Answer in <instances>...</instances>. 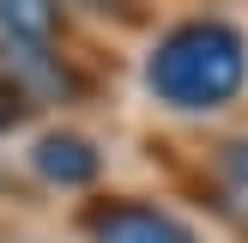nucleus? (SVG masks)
<instances>
[{"instance_id":"nucleus-1","label":"nucleus","mask_w":248,"mask_h":243,"mask_svg":"<svg viewBox=\"0 0 248 243\" xmlns=\"http://www.w3.org/2000/svg\"><path fill=\"white\" fill-rule=\"evenodd\" d=\"M242 79H248V43L242 31L218 18H194L170 31L145 61V85L176 109H218L242 91Z\"/></svg>"},{"instance_id":"nucleus-2","label":"nucleus","mask_w":248,"mask_h":243,"mask_svg":"<svg viewBox=\"0 0 248 243\" xmlns=\"http://www.w3.org/2000/svg\"><path fill=\"white\" fill-rule=\"evenodd\" d=\"M91 237L97 243H200L182 219L157 213V207H103V213H91Z\"/></svg>"},{"instance_id":"nucleus-3","label":"nucleus","mask_w":248,"mask_h":243,"mask_svg":"<svg viewBox=\"0 0 248 243\" xmlns=\"http://www.w3.org/2000/svg\"><path fill=\"white\" fill-rule=\"evenodd\" d=\"M36 170H43L48 182H91L97 176V164H103V158L91 152V140H79V134H48V140H36Z\"/></svg>"},{"instance_id":"nucleus-4","label":"nucleus","mask_w":248,"mask_h":243,"mask_svg":"<svg viewBox=\"0 0 248 243\" xmlns=\"http://www.w3.org/2000/svg\"><path fill=\"white\" fill-rule=\"evenodd\" d=\"M0 24H6V31L36 36V31H48V12H43V6H0Z\"/></svg>"},{"instance_id":"nucleus-5","label":"nucleus","mask_w":248,"mask_h":243,"mask_svg":"<svg viewBox=\"0 0 248 243\" xmlns=\"http://www.w3.org/2000/svg\"><path fill=\"white\" fill-rule=\"evenodd\" d=\"M224 164H230V176L248 189V140H236V146H230V152H224Z\"/></svg>"},{"instance_id":"nucleus-6","label":"nucleus","mask_w":248,"mask_h":243,"mask_svg":"<svg viewBox=\"0 0 248 243\" xmlns=\"http://www.w3.org/2000/svg\"><path fill=\"white\" fill-rule=\"evenodd\" d=\"M12 116H18V91H12V85L6 79H0V128H6V122Z\"/></svg>"}]
</instances>
